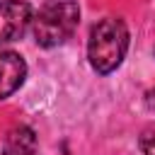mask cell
Masks as SVG:
<instances>
[{
	"mask_svg": "<svg viewBox=\"0 0 155 155\" xmlns=\"http://www.w3.org/2000/svg\"><path fill=\"white\" fill-rule=\"evenodd\" d=\"M140 150L145 155H155V124H150L143 133H140V140H138Z\"/></svg>",
	"mask_w": 155,
	"mask_h": 155,
	"instance_id": "cell-6",
	"label": "cell"
},
{
	"mask_svg": "<svg viewBox=\"0 0 155 155\" xmlns=\"http://www.w3.org/2000/svg\"><path fill=\"white\" fill-rule=\"evenodd\" d=\"M80 22L78 0H44L39 12L31 17L34 41L44 48H53L65 44Z\"/></svg>",
	"mask_w": 155,
	"mask_h": 155,
	"instance_id": "cell-2",
	"label": "cell"
},
{
	"mask_svg": "<svg viewBox=\"0 0 155 155\" xmlns=\"http://www.w3.org/2000/svg\"><path fill=\"white\" fill-rule=\"evenodd\" d=\"M126 51H128V27L124 24V19L107 17L90 29L87 58L99 75L114 73L121 65Z\"/></svg>",
	"mask_w": 155,
	"mask_h": 155,
	"instance_id": "cell-1",
	"label": "cell"
},
{
	"mask_svg": "<svg viewBox=\"0 0 155 155\" xmlns=\"http://www.w3.org/2000/svg\"><path fill=\"white\" fill-rule=\"evenodd\" d=\"M145 107H148L150 111H155V90H150V92L145 94Z\"/></svg>",
	"mask_w": 155,
	"mask_h": 155,
	"instance_id": "cell-7",
	"label": "cell"
},
{
	"mask_svg": "<svg viewBox=\"0 0 155 155\" xmlns=\"http://www.w3.org/2000/svg\"><path fill=\"white\" fill-rule=\"evenodd\" d=\"M31 5L27 0H2L0 2V46L17 41L31 24Z\"/></svg>",
	"mask_w": 155,
	"mask_h": 155,
	"instance_id": "cell-3",
	"label": "cell"
},
{
	"mask_svg": "<svg viewBox=\"0 0 155 155\" xmlns=\"http://www.w3.org/2000/svg\"><path fill=\"white\" fill-rule=\"evenodd\" d=\"M27 78V63L15 51H0V99L15 94Z\"/></svg>",
	"mask_w": 155,
	"mask_h": 155,
	"instance_id": "cell-4",
	"label": "cell"
},
{
	"mask_svg": "<svg viewBox=\"0 0 155 155\" xmlns=\"http://www.w3.org/2000/svg\"><path fill=\"white\" fill-rule=\"evenodd\" d=\"M36 153V133L29 126H15L2 143V155H34Z\"/></svg>",
	"mask_w": 155,
	"mask_h": 155,
	"instance_id": "cell-5",
	"label": "cell"
}]
</instances>
